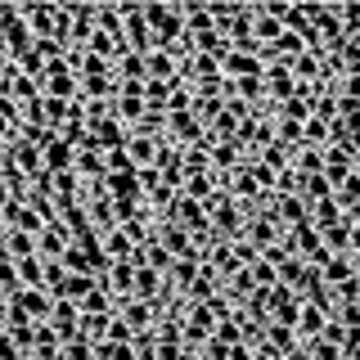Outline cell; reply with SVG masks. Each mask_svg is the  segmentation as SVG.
Masks as SVG:
<instances>
[{"label": "cell", "instance_id": "1", "mask_svg": "<svg viewBox=\"0 0 360 360\" xmlns=\"http://www.w3.org/2000/svg\"><path fill=\"white\" fill-rule=\"evenodd\" d=\"M122 27H127V50L131 54H149L158 50V37H153V27L144 22V5H122Z\"/></svg>", "mask_w": 360, "mask_h": 360}, {"label": "cell", "instance_id": "2", "mask_svg": "<svg viewBox=\"0 0 360 360\" xmlns=\"http://www.w3.org/2000/svg\"><path fill=\"white\" fill-rule=\"evenodd\" d=\"M68 243H72L68 225H63V221H50V225L37 234V257H45V262H59V257L68 252Z\"/></svg>", "mask_w": 360, "mask_h": 360}, {"label": "cell", "instance_id": "3", "mask_svg": "<svg viewBox=\"0 0 360 360\" xmlns=\"http://www.w3.org/2000/svg\"><path fill=\"white\" fill-rule=\"evenodd\" d=\"M9 302H18L37 324H50V315H54V292L50 288H18V297H9Z\"/></svg>", "mask_w": 360, "mask_h": 360}, {"label": "cell", "instance_id": "4", "mask_svg": "<svg viewBox=\"0 0 360 360\" xmlns=\"http://www.w3.org/2000/svg\"><path fill=\"white\" fill-rule=\"evenodd\" d=\"M352 176H356V153H352V149H338V144H329V149H324V180H329V185L338 189L342 180H352Z\"/></svg>", "mask_w": 360, "mask_h": 360}, {"label": "cell", "instance_id": "5", "mask_svg": "<svg viewBox=\"0 0 360 360\" xmlns=\"http://www.w3.org/2000/svg\"><path fill=\"white\" fill-rule=\"evenodd\" d=\"M117 315L131 324L135 333H144V329H153V324H158V307H153V302H140V297L117 302Z\"/></svg>", "mask_w": 360, "mask_h": 360}, {"label": "cell", "instance_id": "6", "mask_svg": "<svg viewBox=\"0 0 360 360\" xmlns=\"http://www.w3.org/2000/svg\"><path fill=\"white\" fill-rule=\"evenodd\" d=\"M275 217H279L284 230H292V225L311 221V202L302 198V194H275Z\"/></svg>", "mask_w": 360, "mask_h": 360}, {"label": "cell", "instance_id": "7", "mask_svg": "<svg viewBox=\"0 0 360 360\" xmlns=\"http://www.w3.org/2000/svg\"><path fill=\"white\" fill-rule=\"evenodd\" d=\"M41 162H45V172H50V176H63V172H72L77 149H72L68 140H59V135H54V140L41 149Z\"/></svg>", "mask_w": 360, "mask_h": 360}, {"label": "cell", "instance_id": "8", "mask_svg": "<svg viewBox=\"0 0 360 360\" xmlns=\"http://www.w3.org/2000/svg\"><path fill=\"white\" fill-rule=\"evenodd\" d=\"M225 77H230V82H248V77H266V63L257 59V54H239V50H230L225 54Z\"/></svg>", "mask_w": 360, "mask_h": 360}, {"label": "cell", "instance_id": "9", "mask_svg": "<svg viewBox=\"0 0 360 360\" xmlns=\"http://www.w3.org/2000/svg\"><path fill=\"white\" fill-rule=\"evenodd\" d=\"M352 279H360L356 266H352V252H338V257L324 262V284L329 288H342V284H352Z\"/></svg>", "mask_w": 360, "mask_h": 360}, {"label": "cell", "instance_id": "10", "mask_svg": "<svg viewBox=\"0 0 360 360\" xmlns=\"http://www.w3.org/2000/svg\"><path fill=\"white\" fill-rule=\"evenodd\" d=\"M329 320H333V315H324L320 307H311V302H307V307H302V315H297V338H302V342H315V338L324 333V324H329Z\"/></svg>", "mask_w": 360, "mask_h": 360}, {"label": "cell", "instance_id": "11", "mask_svg": "<svg viewBox=\"0 0 360 360\" xmlns=\"http://www.w3.org/2000/svg\"><path fill=\"white\" fill-rule=\"evenodd\" d=\"M158 149H162V140H149V135H135V131H131L127 153H131L135 167H158Z\"/></svg>", "mask_w": 360, "mask_h": 360}, {"label": "cell", "instance_id": "12", "mask_svg": "<svg viewBox=\"0 0 360 360\" xmlns=\"http://www.w3.org/2000/svg\"><path fill=\"white\" fill-rule=\"evenodd\" d=\"M320 239H324V252H333V257H338V252H352V248H356V243H352V221H347V217L338 221V225H329V230H320Z\"/></svg>", "mask_w": 360, "mask_h": 360}, {"label": "cell", "instance_id": "13", "mask_svg": "<svg viewBox=\"0 0 360 360\" xmlns=\"http://www.w3.org/2000/svg\"><path fill=\"white\" fill-rule=\"evenodd\" d=\"M0 243H5V252L14 257V262H22V257H37V234H22V230H9V225H5Z\"/></svg>", "mask_w": 360, "mask_h": 360}, {"label": "cell", "instance_id": "14", "mask_svg": "<svg viewBox=\"0 0 360 360\" xmlns=\"http://www.w3.org/2000/svg\"><path fill=\"white\" fill-rule=\"evenodd\" d=\"M104 257H108V262H131V257H135V243H131V234L122 230V225L104 234Z\"/></svg>", "mask_w": 360, "mask_h": 360}, {"label": "cell", "instance_id": "15", "mask_svg": "<svg viewBox=\"0 0 360 360\" xmlns=\"http://www.w3.org/2000/svg\"><path fill=\"white\" fill-rule=\"evenodd\" d=\"M95 288H99V275H68V284H63L59 297H68V302H86ZM59 297H54V302H59Z\"/></svg>", "mask_w": 360, "mask_h": 360}, {"label": "cell", "instance_id": "16", "mask_svg": "<svg viewBox=\"0 0 360 360\" xmlns=\"http://www.w3.org/2000/svg\"><path fill=\"white\" fill-rule=\"evenodd\" d=\"M117 82H149V63H144V54H122L117 59Z\"/></svg>", "mask_w": 360, "mask_h": 360}, {"label": "cell", "instance_id": "17", "mask_svg": "<svg viewBox=\"0 0 360 360\" xmlns=\"http://www.w3.org/2000/svg\"><path fill=\"white\" fill-rule=\"evenodd\" d=\"M108 324H112V315H82V338L86 342H104Z\"/></svg>", "mask_w": 360, "mask_h": 360}, {"label": "cell", "instance_id": "18", "mask_svg": "<svg viewBox=\"0 0 360 360\" xmlns=\"http://www.w3.org/2000/svg\"><path fill=\"white\" fill-rule=\"evenodd\" d=\"M248 270H252V284H257V288H275V284H279V266H270L266 257H257Z\"/></svg>", "mask_w": 360, "mask_h": 360}, {"label": "cell", "instance_id": "19", "mask_svg": "<svg viewBox=\"0 0 360 360\" xmlns=\"http://www.w3.org/2000/svg\"><path fill=\"white\" fill-rule=\"evenodd\" d=\"M95 360H135L131 342H95Z\"/></svg>", "mask_w": 360, "mask_h": 360}, {"label": "cell", "instance_id": "20", "mask_svg": "<svg viewBox=\"0 0 360 360\" xmlns=\"http://www.w3.org/2000/svg\"><path fill=\"white\" fill-rule=\"evenodd\" d=\"M104 342H131V347H135V329H131L127 320H122V315H112V324H108V338H104Z\"/></svg>", "mask_w": 360, "mask_h": 360}, {"label": "cell", "instance_id": "21", "mask_svg": "<svg viewBox=\"0 0 360 360\" xmlns=\"http://www.w3.org/2000/svg\"><path fill=\"white\" fill-rule=\"evenodd\" d=\"M63 360H95V342H86V338L68 342V347H63Z\"/></svg>", "mask_w": 360, "mask_h": 360}, {"label": "cell", "instance_id": "22", "mask_svg": "<svg viewBox=\"0 0 360 360\" xmlns=\"http://www.w3.org/2000/svg\"><path fill=\"white\" fill-rule=\"evenodd\" d=\"M320 342H333V347H342V342H347V324H342V320H338V315H333V320H329V324H324V333H320Z\"/></svg>", "mask_w": 360, "mask_h": 360}, {"label": "cell", "instance_id": "23", "mask_svg": "<svg viewBox=\"0 0 360 360\" xmlns=\"http://www.w3.org/2000/svg\"><path fill=\"white\" fill-rule=\"evenodd\" d=\"M22 356H27V352H22V347L14 342V338H9L5 329H0V360H22Z\"/></svg>", "mask_w": 360, "mask_h": 360}, {"label": "cell", "instance_id": "24", "mask_svg": "<svg viewBox=\"0 0 360 360\" xmlns=\"http://www.w3.org/2000/svg\"><path fill=\"white\" fill-rule=\"evenodd\" d=\"M252 360H279V356L270 352V347H252Z\"/></svg>", "mask_w": 360, "mask_h": 360}, {"label": "cell", "instance_id": "25", "mask_svg": "<svg viewBox=\"0 0 360 360\" xmlns=\"http://www.w3.org/2000/svg\"><path fill=\"white\" fill-rule=\"evenodd\" d=\"M9 324V297H0V329Z\"/></svg>", "mask_w": 360, "mask_h": 360}, {"label": "cell", "instance_id": "26", "mask_svg": "<svg viewBox=\"0 0 360 360\" xmlns=\"http://www.w3.org/2000/svg\"><path fill=\"white\" fill-rule=\"evenodd\" d=\"M352 266H356V275H360V248H352Z\"/></svg>", "mask_w": 360, "mask_h": 360}, {"label": "cell", "instance_id": "27", "mask_svg": "<svg viewBox=\"0 0 360 360\" xmlns=\"http://www.w3.org/2000/svg\"><path fill=\"white\" fill-rule=\"evenodd\" d=\"M22 360H37V356H22Z\"/></svg>", "mask_w": 360, "mask_h": 360}]
</instances>
